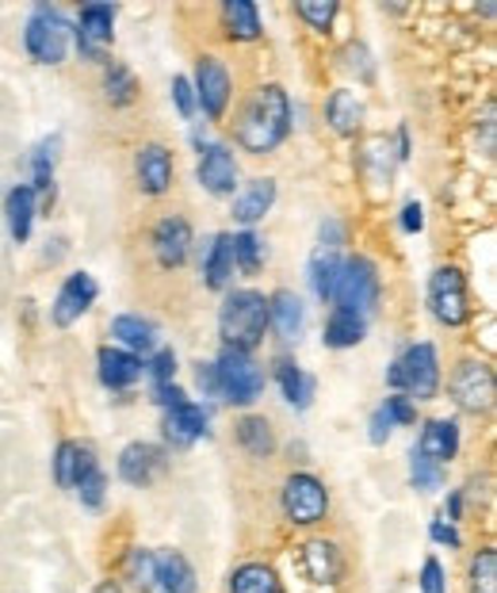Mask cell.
<instances>
[{"instance_id": "obj_26", "label": "cell", "mask_w": 497, "mask_h": 593, "mask_svg": "<svg viewBox=\"0 0 497 593\" xmlns=\"http://www.w3.org/2000/svg\"><path fill=\"white\" fill-rule=\"evenodd\" d=\"M234 436H237V444L253 455V460H272V452H276V433H272V421L261 418V414H245L234 425Z\"/></svg>"}, {"instance_id": "obj_19", "label": "cell", "mask_w": 497, "mask_h": 593, "mask_svg": "<svg viewBox=\"0 0 497 593\" xmlns=\"http://www.w3.org/2000/svg\"><path fill=\"white\" fill-rule=\"evenodd\" d=\"M97 364H100V383L111 386V391H126V386L139 383L142 372H145V364H142L139 356H134V352L111 349V345L100 349Z\"/></svg>"}, {"instance_id": "obj_12", "label": "cell", "mask_w": 497, "mask_h": 593, "mask_svg": "<svg viewBox=\"0 0 497 593\" xmlns=\"http://www.w3.org/2000/svg\"><path fill=\"white\" fill-rule=\"evenodd\" d=\"M195 97H200L203 111H207V119H222L230 108V70L219 62L214 54H203L200 62H195Z\"/></svg>"}, {"instance_id": "obj_37", "label": "cell", "mask_w": 497, "mask_h": 593, "mask_svg": "<svg viewBox=\"0 0 497 593\" xmlns=\"http://www.w3.org/2000/svg\"><path fill=\"white\" fill-rule=\"evenodd\" d=\"M234 269H242L245 277H256V272L264 269V242L253 230L234 234Z\"/></svg>"}, {"instance_id": "obj_9", "label": "cell", "mask_w": 497, "mask_h": 593, "mask_svg": "<svg viewBox=\"0 0 497 593\" xmlns=\"http://www.w3.org/2000/svg\"><path fill=\"white\" fill-rule=\"evenodd\" d=\"M452 399L459 402L467 414H483L494 406V372L483 360H463L452 372Z\"/></svg>"}, {"instance_id": "obj_42", "label": "cell", "mask_w": 497, "mask_h": 593, "mask_svg": "<svg viewBox=\"0 0 497 593\" xmlns=\"http://www.w3.org/2000/svg\"><path fill=\"white\" fill-rule=\"evenodd\" d=\"M58 145H62V139H47L39 142L36 158H31V169H36V180H54V165H58Z\"/></svg>"}, {"instance_id": "obj_16", "label": "cell", "mask_w": 497, "mask_h": 593, "mask_svg": "<svg viewBox=\"0 0 497 593\" xmlns=\"http://www.w3.org/2000/svg\"><path fill=\"white\" fill-rule=\"evenodd\" d=\"M303 571L314 586H337L345 574V555L333 540H306L303 544Z\"/></svg>"}, {"instance_id": "obj_35", "label": "cell", "mask_w": 497, "mask_h": 593, "mask_svg": "<svg viewBox=\"0 0 497 593\" xmlns=\"http://www.w3.org/2000/svg\"><path fill=\"white\" fill-rule=\"evenodd\" d=\"M104 92L111 100V108H126L139 100V77L126 70L123 62H108L104 66Z\"/></svg>"}, {"instance_id": "obj_21", "label": "cell", "mask_w": 497, "mask_h": 593, "mask_svg": "<svg viewBox=\"0 0 497 593\" xmlns=\"http://www.w3.org/2000/svg\"><path fill=\"white\" fill-rule=\"evenodd\" d=\"M92 468H100L92 444H77V441L58 444V452H54V483L62 490H73L77 479L89 475Z\"/></svg>"}, {"instance_id": "obj_17", "label": "cell", "mask_w": 497, "mask_h": 593, "mask_svg": "<svg viewBox=\"0 0 497 593\" xmlns=\"http://www.w3.org/2000/svg\"><path fill=\"white\" fill-rule=\"evenodd\" d=\"M200 184L207 188L211 195H234L237 188V161L230 153V145L214 142L203 150L200 158Z\"/></svg>"}, {"instance_id": "obj_32", "label": "cell", "mask_w": 497, "mask_h": 593, "mask_svg": "<svg viewBox=\"0 0 497 593\" xmlns=\"http://www.w3.org/2000/svg\"><path fill=\"white\" fill-rule=\"evenodd\" d=\"M222 23H226V36L234 42H256L261 39V16L248 0H226L222 4Z\"/></svg>"}, {"instance_id": "obj_2", "label": "cell", "mask_w": 497, "mask_h": 593, "mask_svg": "<svg viewBox=\"0 0 497 593\" xmlns=\"http://www.w3.org/2000/svg\"><path fill=\"white\" fill-rule=\"evenodd\" d=\"M264 330H268V299L253 288L230 291L219 311V333L226 349L253 352L264 341Z\"/></svg>"}, {"instance_id": "obj_53", "label": "cell", "mask_w": 497, "mask_h": 593, "mask_svg": "<svg viewBox=\"0 0 497 593\" xmlns=\"http://www.w3.org/2000/svg\"><path fill=\"white\" fill-rule=\"evenodd\" d=\"M92 593H123V586H119L115 579H104V582H100V586L92 590Z\"/></svg>"}, {"instance_id": "obj_31", "label": "cell", "mask_w": 497, "mask_h": 593, "mask_svg": "<svg viewBox=\"0 0 497 593\" xmlns=\"http://www.w3.org/2000/svg\"><path fill=\"white\" fill-rule=\"evenodd\" d=\"M325 119H329V127L337 134H356L359 131V123H364V104H359V97L356 92H348V89H337L329 97V104H325Z\"/></svg>"}, {"instance_id": "obj_4", "label": "cell", "mask_w": 497, "mask_h": 593, "mask_svg": "<svg viewBox=\"0 0 497 593\" xmlns=\"http://www.w3.org/2000/svg\"><path fill=\"white\" fill-rule=\"evenodd\" d=\"M280 510L291 524L298 529H314V524L325 521L329 513V490L318 475L311 471H295V475L284 479V490H280Z\"/></svg>"}, {"instance_id": "obj_23", "label": "cell", "mask_w": 497, "mask_h": 593, "mask_svg": "<svg viewBox=\"0 0 497 593\" xmlns=\"http://www.w3.org/2000/svg\"><path fill=\"white\" fill-rule=\"evenodd\" d=\"M111 338L126 352H142L145 356V352L158 349V325L142 314H119L115 322H111Z\"/></svg>"}, {"instance_id": "obj_13", "label": "cell", "mask_w": 497, "mask_h": 593, "mask_svg": "<svg viewBox=\"0 0 497 593\" xmlns=\"http://www.w3.org/2000/svg\"><path fill=\"white\" fill-rule=\"evenodd\" d=\"M153 257H158L161 269H180V264L187 261V253H192V227H187L184 214H165V219L153 227Z\"/></svg>"}, {"instance_id": "obj_40", "label": "cell", "mask_w": 497, "mask_h": 593, "mask_svg": "<svg viewBox=\"0 0 497 593\" xmlns=\"http://www.w3.org/2000/svg\"><path fill=\"white\" fill-rule=\"evenodd\" d=\"M295 12L303 16L314 31H329V23L337 20V0H298Z\"/></svg>"}, {"instance_id": "obj_29", "label": "cell", "mask_w": 497, "mask_h": 593, "mask_svg": "<svg viewBox=\"0 0 497 593\" xmlns=\"http://www.w3.org/2000/svg\"><path fill=\"white\" fill-rule=\"evenodd\" d=\"M203 277H207L211 291H226L230 277H234V234L214 238V245L203 257Z\"/></svg>"}, {"instance_id": "obj_36", "label": "cell", "mask_w": 497, "mask_h": 593, "mask_svg": "<svg viewBox=\"0 0 497 593\" xmlns=\"http://www.w3.org/2000/svg\"><path fill=\"white\" fill-rule=\"evenodd\" d=\"M337 272H341V257L337 249H318L311 261V288L322 303H333V288H337Z\"/></svg>"}, {"instance_id": "obj_43", "label": "cell", "mask_w": 497, "mask_h": 593, "mask_svg": "<svg viewBox=\"0 0 497 593\" xmlns=\"http://www.w3.org/2000/svg\"><path fill=\"white\" fill-rule=\"evenodd\" d=\"M383 414L390 418V425H417V406L406 394H390V399L383 402Z\"/></svg>"}, {"instance_id": "obj_15", "label": "cell", "mask_w": 497, "mask_h": 593, "mask_svg": "<svg viewBox=\"0 0 497 593\" xmlns=\"http://www.w3.org/2000/svg\"><path fill=\"white\" fill-rule=\"evenodd\" d=\"M134 177L145 195H165L173 188V153L161 142H150L134 153Z\"/></svg>"}, {"instance_id": "obj_5", "label": "cell", "mask_w": 497, "mask_h": 593, "mask_svg": "<svg viewBox=\"0 0 497 593\" xmlns=\"http://www.w3.org/2000/svg\"><path fill=\"white\" fill-rule=\"evenodd\" d=\"M333 303L337 311L348 314H372L379 303V269L367 257H348L337 272V288H333Z\"/></svg>"}, {"instance_id": "obj_41", "label": "cell", "mask_w": 497, "mask_h": 593, "mask_svg": "<svg viewBox=\"0 0 497 593\" xmlns=\"http://www.w3.org/2000/svg\"><path fill=\"white\" fill-rule=\"evenodd\" d=\"M409 483H414V490H440L444 468H436V463H428L425 455L414 452V460H409Z\"/></svg>"}, {"instance_id": "obj_8", "label": "cell", "mask_w": 497, "mask_h": 593, "mask_svg": "<svg viewBox=\"0 0 497 593\" xmlns=\"http://www.w3.org/2000/svg\"><path fill=\"white\" fill-rule=\"evenodd\" d=\"M428 306H433L436 322L444 325H463L470 318V299H467V277L459 269H436L428 280Z\"/></svg>"}, {"instance_id": "obj_39", "label": "cell", "mask_w": 497, "mask_h": 593, "mask_svg": "<svg viewBox=\"0 0 497 593\" xmlns=\"http://www.w3.org/2000/svg\"><path fill=\"white\" fill-rule=\"evenodd\" d=\"M77 497H81L84 510H104V497H108V479L100 468H92L89 475L77 479Z\"/></svg>"}, {"instance_id": "obj_1", "label": "cell", "mask_w": 497, "mask_h": 593, "mask_svg": "<svg viewBox=\"0 0 497 593\" xmlns=\"http://www.w3.org/2000/svg\"><path fill=\"white\" fill-rule=\"evenodd\" d=\"M291 131V100L280 84H261L237 111V142L248 153H272Z\"/></svg>"}, {"instance_id": "obj_46", "label": "cell", "mask_w": 497, "mask_h": 593, "mask_svg": "<svg viewBox=\"0 0 497 593\" xmlns=\"http://www.w3.org/2000/svg\"><path fill=\"white\" fill-rule=\"evenodd\" d=\"M173 100H176V108H180V115H184V119L195 115V89H192V81H187V77H176V81H173Z\"/></svg>"}, {"instance_id": "obj_22", "label": "cell", "mask_w": 497, "mask_h": 593, "mask_svg": "<svg viewBox=\"0 0 497 593\" xmlns=\"http://www.w3.org/2000/svg\"><path fill=\"white\" fill-rule=\"evenodd\" d=\"M272 203H276V180L256 177V180H248L242 188V195L234 200V219L242 222V227H253V222H261L264 214L272 211Z\"/></svg>"}, {"instance_id": "obj_45", "label": "cell", "mask_w": 497, "mask_h": 593, "mask_svg": "<svg viewBox=\"0 0 497 593\" xmlns=\"http://www.w3.org/2000/svg\"><path fill=\"white\" fill-rule=\"evenodd\" d=\"M150 372H153V380H158V386L173 383V375H176V352L173 349H161L158 356H153Z\"/></svg>"}, {"instance_id": "obj_33", "label": "cell", "mask_w": 497, "mask_h": 593, "mask_svg": "<svg viewBox=\"0 0 497 593\" xmlns=\"http://www.w3.org/2000/svg\"><path fill=\"white\" fill-rule=\"evenodd\" d=\"M123 582H131V590L139 593L158 590V555L150 547H131L123 559Z\"/></svg>"}, {"instance_id": "obj_38", "label": "cell", "mask_w": 497, "mask_h": 593, "mask_svg": "<svg viewBox=\"0 0 497 593\" xmlns=\"http://www.w3.org/2000/svg\"><path fill=\"white\" fill-rule=\"evenodd\" d=\"M467 582H470V593H497V552L494 547H483V552L470 559Z\"/></svg>"}, {"instance_id": "obj_10", "label": "cell", "mask_w": 497, "mask_h": 593, "mask_svg": "<svg viewBox=\"0 0 497 593\" xmlns=\"http://www.w3.org/2000/svg\"><path fill=\"white\" fill-rule=\"evenodd\" d=\"M115 36V4H84L77 20V47L84 58L108 66V47Z\"/></svg>"}, {"instance_id": "obj_44", "label": "cell", "mask_w": 497, "mask_h": 593, "mask_svg": "<svg viewBox=\"0 0 497 593\" xmlns=\"http://www.w3.org/2000/svg\"><path fill=\"white\" fill-rule=\"evenodd\" d=\"M422 593H448V574H444L440 559L428 555L422 566Z\"/></svg>"}, {"instance_id": "obj_28", "label": "cell", "mask_w": 497, "mask_h": 593, "mask_svg": "<svg viewBox=\"0 0 497 593\" xmlns=\"http://www.w3.org/2000/svg\"><path fill=\"white\" fill-rule=\"evenodd\" d=\"M276 380H280V391H284V399L291 406L306 410L314 402V386L318 383H314V375H306L295 360H287V356L276 360Z\"/></svg>"}, {"instance_id": "obj_27", "label": "cell", "mask_w": 497, "mask_h": 593, "mask_svg": "<svg viewBox=\"0 0 497 593\" xmlns=\"http://www.w3.org/2000/svg\"><path fill=\"white\" fill-rule=\"evenodd\" d=\"M36 192H31V184H20L8 192L4 200V214H8V234H12V242H28L31 238V222H36Z\"/></svg>"}, {"instance_id": "obj_6", "label": "cell", "mask_w": 497, "mask_h": 593, "mask_svg": "<svg viewBox=\"0 0 497 593\" xmlns=\"http://www.w3.org/2000/svg\"><path fill=\"white\" fill-rule=\"evenodd\" d=\"M387 380L390 386H398V391H409L417 402L436 399V391H440V360H436V349L428 345V341L409 345L406 356L390 364Z\"/></svg>"}, {"instance_id": "obj_11", "label": "cell", "mask_w": 497, "mask_h": 593, "mask_svg": "<svg viewBox=\"0 0 497 593\" xmlns=\"http://www.w3.org/2000/svg\"><path fill=\"white\" fill-rule=\"evenodd\" d=\"M97 295H100L97 280H92L89 272H73V277L62 283V291H58L54 306H50V322H54L58 330H70L73 322H81V318L89 314Z\"/></svg>"}, {"instance_id": "obj_52", "label": "cell", "mask_w": 497, "mask_h": 593, "mask_svg": "<svg viewBox=\"0 0 497 593\" xmlns=\"http://www.w3.org/2000/svg\"><path fill=\"white\" fill-rule=\"evenodd\" d=\"M459 513H463V490H452V497H448V524H456Z\"/></svg>"}, {"instance_id": "obj_3", "label": "cell", "mask_w": 497, "mask_h": 593, "mask_svg": "<svg viewBox=\"0 0 497 593\" xmlns=\"http://www.w3.org/2000/svg\"><path fill=\"white\" fill-rule=\"evenodd\" d=\"M214 386L230 406H253L264 391V368L248 352L222 349V356L214 360Z\"/></svg>"}, {"instance_id": "obj_18", "label": "cell", "mask_w": 497, "mask_h": 593, "mask_svg": "<svg viewBox=\"0 0 497 593\" xmlns=\"http://www.w3.org/2000/svg\"><path fill=\"white\" fill-rule=\"evenodd\" d=\"M417 455H425L428 463L444 468L459 455V425L452 418H436L422 429V441H417Z\"/></svg>"}, {"instance_id": "obj_51", "label": "cell", "mask_w": 497, "mask_h": 593, "mask_svg": "<svg viewBox=\"0 0 497 593\" xmlns=\"http://www.w3.org/2000/svg\"><path fill=\"white\" fill-rule=\"evenodd\" d=\"M195 380L207 394H219V386H214V364H200V372H195Z\"/></svg>"}, {"instance_id": "obj_48", "label": "cell", "mask_w": 497, "mask_h": 593, "mask_svg": "<svg viewBox=\"0 0 497 593\" xmlns=\"http://www.w3.org/2000/svg\"><path fill=\"white\" fill-rule=\"evenodd\" d=\"M422 227H425L422 203H406V208H402V230H406V234H417Z\"/></svg>"}, {"instance_id": "obj_14", "label": "cell", "mask_w": 497, "mask_h": 593, "mask_svg": "<svg viewBox=\"0 0 497 593\" xmlns=\"http://www.w3.org/2000/svg\"><path fill=\"white\" fill-rule=\"evenodd\" d=\"M161 471H165V452H161L158 444L134 441L119 452V479H123L126 486H139V490L150 486Z\"/></svg>"}, {"instance_id": "obj_50", "label": "cell", "mask_w": 497, "mask_h": 593, "mask_svg": "<svg viewBox=\"0 0 497 593\" xmlns=\"http://www.w3.org/2000/svg\"><path fill=\"white\" fill-rule=\"evenodd\" d=\"M158 402L165 410H173V406H184L187 399H184V391H180L176 383H165V386H158Z\"/></svg>"}, {"instance_id": "obj_7", "label": "cell", "mask_w": 497, "mask_h": 593, "mask_svg": "<svg viewBox=\"0 0 497 593\" xmlns=\"http://www.w3.org/2000/svg\"><path fill=\"white\" fill-rule=\"evenodd\" d=\"M23 47L36 58L39 66H62L65 50H70V23L58 8L39 4L28 20V31H23Z\"/></svg>"}, {"instance_id": "obj_49", "label": "cell", "mask_w": 497, "mask_h": 593, "mask_svg": "<svg viewBox=\"0 0 497 593\" xmlns=\"http://www.w3.org/2000/svg\"><path fill=\"white\" fill-rule=\"evenodd\" d=\"M390 418L383 414V410H375L372 414V444H387V436H390Z\"/></svg>"}, {"instance_id": "obj_30", "label": "cell", "mask_w": 497, "mask_h": 593, "mask_svg": "<svg viewBox=\"0 0 497 593\" xmlns=\"http://www.w3.org/2000/svg\"><path fill=\"white\" fill-rule=\"evenodd\" d=\"M230 593H284L276 566L268 563H242L230 574Z\"/></svg>"}, {"instance_id": "obj_47", "label": "cell", "mask_w": 497, "mask_h": 593, "mask_svg": "<svg viewBox=\"0 0 497 593\" xmlns=\"http://www.w3.org/2000/svg\"><path fill=\"white\" fill-rule=\"evenodd\" d=\"M428 536H433L436 544H444V547H463V536L456 532V524H448V521H433V524H428Z\"/></svg>"}, {"instance_id": "obj_34", "label": "cell", "mask_w": 497, "mask_h": 593, "mask_svg": "<svg viewBox=\"0 0 497 593\" xmlns=\"http://www.w3.org/2000/svg\"><path fill=\"white\" fill-rule=\"evenodd\" d=\"M364 333H367V322L359 314L333 311L329 322H325V345L329 349H353L364 341Z\"/></svg>"}, {"instance_id": "obj_24", "label": "cell", "mask_w": 497, "mask_h": 593, "mask_svg": "<svg viewBox=\"0 0 497 593\" xmlns=\"http://www.w3.org/2000/svg\"><path fill=\"white\" fill-rule=\"evenodd\" d=\"M158 586L165 593H195V566L187 563L184 552L176 547L158 552Z\"/></svg>"}, {"instance_id": "obj_25", "label": "cell", "mask_w": 497, "mask_h": 593, "mask_svg": "<svg viewBox=\"0 0 497 593\" xmlns=\"http://www.w3.org/2000/svg\"><path fill=\"white\" fill-rule=\"evenodd\" d=\"M268 325L280 333V341H295L303 333V299L295 291H276L268 299Z\"/></svg>"}, {"instance_id": "obj_20", "label": "cell", "mask_w": 497, "mask_h": 593, "mask_svg": "<svg viewBox=\"0 0 497 593\" xmlns=\"http://www.w3.org/2000/svg\"><path fill=\"white\" fill-rule=\"evenodd\" d=\"M200 436H207V410L203 406L184 402V406H173L165 414V441L173 449H192Z\"/></svg>"}]
</instances>
